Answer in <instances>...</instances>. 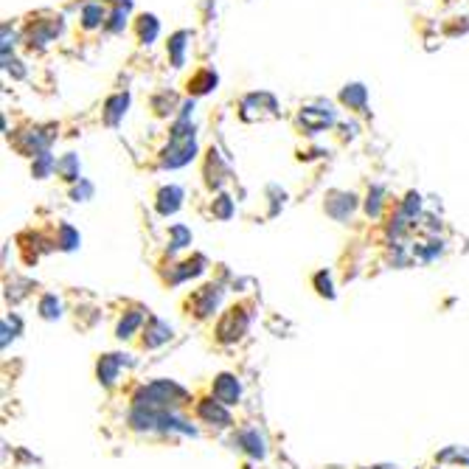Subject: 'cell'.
Segmentation results:
<instances>
[{"label":"cell","mask_w":469,"mask_h":469,"mask_svg":"<svg viewBox=\"0 0 469 469\" xmlns=\"http://www.w3.org/2000/svg\"><path fill=\"white\" fill-rule=\"evenodd\" d=\"M186 245H191V233H189L183 225L171 228V250H180V248H186Z\"/></svg>","instance_id":"obj_18"},{"label":"cell","mask_w":469,"mask_h":469,"mask_svg":"<svg viewBox=\"0 0 469 469\" xmlns=\"http://www.w3.org/2000/svg\"><path fill=\"white\" fill-rule=\"evenodd\" d=\"M239 383H237V376H230V374H219L217 376V383H214V396H217V402H222V405H237L239 402Z\"/></svg>","instance_id":"obj_3"},{"label":"cell","mask_w":469,"mask_h":469,"mask_svg":"<svg viewBox=\"0 0 469 469\" xmlns=\"http://www.w3.org/2000/svg\"><path fill=\"white\" fill-rule=\"evenodd\" d=\"M121 6H124V9H119V12H115V14L110 17L112 23H107V28H110V32H121V28H124V23H127V9H130L132 3H130V0H124Z\"/></svg>","instance_id":"obj_19"},{"label":"cell","mask_w":469,"mask_h":469,"mask_svg":"<svg viewBox=\"0 0 469 469\" xmlns=\"http://www.w3.org/2000/svg\"><path fill=\"white\" fill-rule=\"evenodd\" d=\"M141 326V315L138 312H130L124 320H121V324H119V329H115V335H119V337H130L135 329Z\"/></svg>","instance_id":"obj_15"},{"label":"cell","mask_w":469,"mask_h":469,"mask_svg":"<svg viewBox=\"0 0 469 469\" xmlns=\"http://www.w3.org/2000/svg\"><path fill=\"white\" fill-rule=\"evenodd\" d=\"M51 166H53V158H51L48 152H43V155H37V163H34V174H37V178H45V174L51 171Z\"/></svg>","instance_id":"obj_22"},{"label":"cell","mask_w":469,"mask_h":469,"mask_svg":"<svg viewBox=\"0 0 469 469\" xmlns=\"http://www.w3.org/2000/svg\"><path fill=\"white\" fill-rule=\"evenodd\" d=\"M189 34L186 32H180V34H174L171 37V43H169V48H171V62H174V68H180L183 65V40H186Z\"/></svg>","instance_id":"obj_14"},{"label":"cell","mask_w":469,"mask_h":469,"mask_svg":"<svg viewBox=\"0 0 469 469\" xmlns=\"http://www.w3.org/2000/svg\"><path fill=\"white\" fill-rule=\"evenodd\" d=\"M91 194H93V186L91 183H82L79 189H73V200H87Z\"/></svg>","instance_id":"obj_29"},{"label":"cell","mask_w":469,"mask_h":469,"mask_svg":"<svg viewBox=\"0 0 469 469\" xmlns=\"http://www.w3.org/2000/svg\"><path fill=\"white\" fill-rule=\"evenodd\" d=\"M419 211H422V197L419 194H410L407 202H405V208H402V214L410 219V217H416Z\"/></svg>","instance_id":"obj_23"},{"label":"cell","mask_w":469,"mask_h":469,"mask_svg":"<svg viewBox=\"0 0 469 469\" xmlns=\"http://www.w3.org/2000/svg\"><path fill=\"white\" fill-rule=\"evenodd\" d=\"M60 298L56 296H45L43 301H40V315L43 317H60Z\"/></svg>","instance_id":"obj_17"},{"label":"cell","mask_w":469,"mask_h":469,"mask_svg":"<svg viewBox=\"0 0 469 469\" xmlns=\"http://www.w3.org/2000/svg\"><path fill=\"white\" fill-rule=\"evenodd\" d=\"M101 23H104V12H101V6H96V3L84 6V28H96V25H101Z\"/></svg>","instance_id":"obj_16"},{"label":"cell","mask_w":469,"mask_h":469,"mask_svg":"<svg viewBox=\"0 0 469 469\" xmlns=\"http://www.w3.org/2000/svg\"><path fill=\"white\" fill-rule=\"evenodd\" d=\"M180 200H183V191H180L178 186H169V189H163V191L158 194V211H160L163 217L174 214V211L180 208Z\"/></svg>","instance_id":"obj_7"},{"label":"cell","mask_w":469,"mask_h":469,"mask_svg":"<svg viewBox=\"0 0 469 469\" xmlns=\"http://www.w3.org/2000/svg\"><path fill=\"white\" fill-rule=\"evenodd\" d=\"M121 354H107V357H101L99 360V379L104 385H110V383H115V376H119V368H121Z\"/></svg>","instance_id":"obj_8"},{"label":"cell","mask_w":469,"mask_h":469,"mask_svg":"<svg viewBox=\"0 0 469 469\" xmlns=\"http://www.w3.org/2000/svg\"><path fill=\"white\" fill-rule=\"evenodd\" d=\"M239 447H242L245 453H250L253 458H261V455H265V438H261L256 430H245V433L239 435Z\"/></svg>","instance_id":"obj_10"},{"label":"cell","mask_w":469,"mask_h":469,"mask_svg":"<svg viewBox=\"0 0 469 469\" xmlns=\"http://www.w3.org/2000/svg\"><path fill=\"white\" fill-rule=\"evenodd\" d=\"M340 99L346 104H351V107H365V87L363 84H348Z\"/></svg>","instance_id":"obj_12"},{"label":"cell","mask_w":469,"mask_h":469,"mask_svg":"<svg viewBox=\"0 0 469 469\" xmlns=\"http://www.w3.org/2000/svg\"><path fill=\"white\" fill-rule=\"evenodd\" d=\"M438 461H461V464H469V450H458V447H450V450H444L442 455H438Z\"/></svg>","instance_id":"obj_20"},{"label":"cell","mask_w":469,"mask_h":469,"mask_svg":"<svg viewBox=\"0 0 469 469\" xmlns=\"http://www.w3.org/2000/svg\"><path fill=\"white\" fill-rule=\"evenodd\" d=\"M219 298H222V289L219 287H214V284H208V287H202L200 292H197V306H194V315L197 317H205L208 312H214V306L219 304Z\"/></svg>","instance_id":"obj_4"},{"label":"cell","mask_w":469,"mask_h":469,"mask_svg":"<svg viewBox=\"0 0 469 469\" xmlns=\"http://www.w3.org/2000/svg\"><path fill=\"white\" fill-rule=\"evenodd\" d=\"M76 245H79V237H76V230L65 225V228H62V239H60V248H62V250H73Z\"/></svg>","instance_id":"obj_24"},{"label":"cell","mask_w":469,"mask_h":469,"mask_svg":"<svg viewBox=\"0 0 469 469\" xmlns=\"http://www.w3.org/2000/svg\"><path fill=\"white\" fill-rule=\"evenodd\" d=\"M169 337H171V329L163 324V320L149 317V326H146V335H143V346H146V348H158V346H163Z\"/></svg>","instance_id":"obj_6"},{"label":"cell","mask_w":469,"mask_h":469,"mask_svg":"<svg viewBox=\"0 0 469 469\" xmlns=\"http://www.w3.org/2000/svg\"><path fill=\"white\" fill-rule=\"evenodd\" d=\"M197 413L205 419V422H214L219 427H228L230 424V413L222 407V402H200L197 405Z\"/></svg>","instance_id":"obj_5"},{"label":"cell","mask_w":469,"mask_h":469,"mask_svg":"<svg viewBox=\"0 0 469 469\" xmlns=\"http://www.w3.org/2000/svg\"><path fill=\"white\" fill-rule=\"evenodd\" d=\"M217 214H219L222 219L230 217V200H228V197H219V200H217Z\"/></svg>","instance_id":"obj_27"},{"label":"cell","mask_w":469,"mask_h":469,"mask_svg":"<svg viewBox=\"0 0 469 469\" xmlns=\"http://www.w3.org/2000/svg\"><path fill=\"white\" fill-rule=\"evenodd\" d=\"M138 34H141L143 43H152L158 37V20L152 14H143L141 23H138Z\"/></svg>","instance_id":"obj_13"},{"label":"cell","mask_w":469,"mask_h":469,"mask_svg":"<svg viewBox=\"0 0 469 469\" xmlns=\"http://www.w3.org/2000/svg\"><path fill=\"white\" fill-rule=\"evenodd\" d=\"M301 121L306 124V130L317 132V130L329 127V124L335 121V115H332V112H315V107H306V110L301 112Z\"/></svg>","instance_id":"obj_9"},{"label":"cell","mask_w":469,"mask_h":469,"mask_svg":"<svg viewBox=\"0 0 469 469\" xmlns=\"http://www.w3.org/2000/svg\"><path fill=\"white\" fill-rule=\"evenodd\" d=\"M127 104H130V96L127 93H121V96H112L110 101H107V124H119V119L127 112Z\"/></svg>","instance_id":"obj_11"},{"label":"cell","mask_w":469,"mask_h":469,"mask_svg":"<svg viewBox=\"0 0 469 469\" xmlns=\"http://www.w3.org/2000/svg\"><path fill=\"white\" fill-rule=\"evenodd\" d=\"M315 284H317V292H320V296H335V292H332V281H329V276L326 273H320L317 278H315Z\"/></svg>","instance_id":"obj_26"},{"label":"cell","mask_w":469,"mask_h":469,"mask_svg":"<svg viewBox=\"0 0 469 469\" xmlns=\"http://www.w3.org/2000/svg\"><path fill=\"white\" fill-rule=\"evenodd\" d=\"M245 329H248V315H245V309H230V312L225 315V320L219 324L217 335H219L222 343H230V340L242 337Z\"/></svg>","instance_id":"obj_2"},{"label":"cell","mask_w":469,"mask_h":469,"mask_svg":"<svg viewBox=\"0 0 469 469\" xmlns=\"http://www.w3.org/2000/svg\"><path fill=\"white\" fill-rule=\"evenodd\" d=\"M60 171L65 174L68 180H79V163H76V158H73V155H68V158L60 163Z\"/></svg>","instance_id":"obj_21"},{"label":"cell","mask_w":469,"mask_h":469,"mask_svg":"<svg viewBox=\"0 0 469 469\" xmlns=\"http://www.w3.org/2000/svg\"><path fill=\"white\" fill-rule=\"evenodd\" d=\"M189 399L186 388H180L171 379H155L146 388H141V394L135 396V407L141 410H171Z\"/></svg>","instance_id":"obj_1"},{"label":"cell","mask_w":469,"mask_h":469,"mask_svg":"<svg viewBox=\"0 0 469 469\" xmlns=\"http://www.w3.org/2000/svg\"><path fill=\"white\" fill-rule=\"evenodd\" d=\"M214 84H217V76H214V73H202V76L194 82V91H197V93H208Z\"/></svg>","instance_id":"obj_25"},{"label":"cell","mask_w":469,"mask_h":469,"mask_svg":"<svg viewBox=\"0 0 469 469\" xmlns=\"http://www.w3.org/2000/svg\"><path fill=\"white\" fill-rule=\"evenodd\" d=\"M379 194H383V191L376 189V191H374V197H368V205H365V208H368V214H374V217L379 214V202H383V200H379Z\"/></svg>","instance_id":"obj_28"}]
</instances>
